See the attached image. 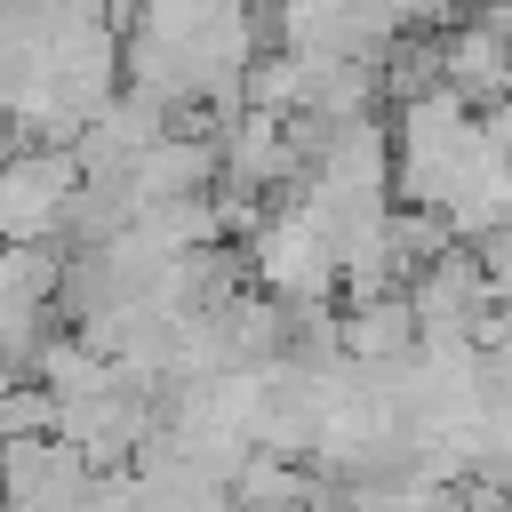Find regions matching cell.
<instances>
[{"label":"cell","instance_id":"obj_1","mask_svg":"<svg viewBox=\"0 0 512 512\" xmlns=\"http://www.w3.org/2000/svg\"><path fill=\"white\" fill-rule=\"evenodd\" d=\"M72 200H80V160L40 152V144L0 160V240H48V232H64Z\"/></svg>","mask_w":512,"mask_h":512}]
</instances>
